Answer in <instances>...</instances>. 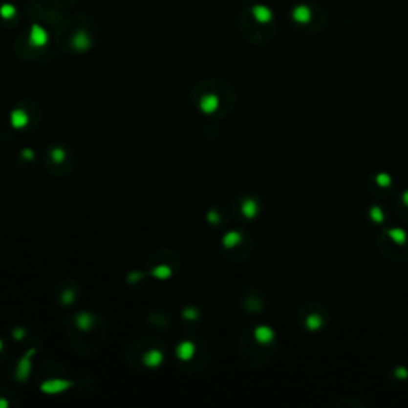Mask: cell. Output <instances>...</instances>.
<instances>
[{"mask_svg":"<svg viewBox=\"0 0 408 408\" xmlns=\"http://www.w3.org/2000/svg\"><path fill=\"white\" fill-rule=\"evenodd\" d=\"M376 246L385 258L391 261L408 260V231L400 227H383L376 237Z\"/></svg>","mask_w":408,"mask_h":408,"instance_id":"obj_2","label":"cell"},{"mask_svg":"<svg viewBox=\"0 0 408 408\" xmlns=\"http://www.w3.org/2000/svg\"><path fill=\"white\" fill-rule=\"evenodd\" d=\"M392 375H394V378L397 383H402V381H405L408 380V370L405 367H395L392 368Z\"/></svg>","mask_w":408,"mask_h":408,"instance_id":"obj_10","label":"cell"},{"mask_svg":"<svg viewBox=\"0 0 408 408\" xmlns=\"http://www.w3.org/2000/svg\"><path fill=\"white\" fill-rule=\"evenodd\" d=\"M241 209V215L247 218V220H254V218H257L260 214V209H261V204L257 196H254V194H244V196H241V201L237 203Z\"/></svg>","mask_w":408,"mask_h":408,"instance_id":"obj_7","label":"cell"},{"mask_svg":"<svg viewBox=\"0 0 408 408\" xmlns=\"http://www.w3.org/2000/svg\"><path fill=\"white\" fill-rule=\"evenodd\" d=\"M292 22L303 32H321L327 24V13L321 5L311 2L298 3L292 8Z\"/></svg>","mask_w":408,"mask_h":408,"instance_id":"obj_4","label":"cell"},{"mask_svg":"<svg viewBox=\"0 0 408 408\" xmlns=\"http://www.w3.org/2000/svg\"><path fill=\"white\" fill-rule=\"evenodd\" d=\"M367 218L371 225H375V227H380L383 225L385 227V223L387 222V215H386V211L383 206H380L378 203H373L370 204L367 208Z\"/></svg>","mask_w":408,"mask_h":408,"instance_id":"obj_8","label":"cell"},{"mask_svg":"<svg viewBox=\"0 0 408 408\" xmlns=\"http://www.w3.org/2000/svg\"><path fill=\"white\" fill-rule=\"evenodd\" d=\"M395 212L402 220L408 222V188L395 194Z\"/></svg>","mask_w":408,"mask_h":408,"instance_id":"obj_9","label":"cell"},{"mask_svg":"<svg viewBox=\"0 0 408 408\" xmlns=\"http://www.w3.org/2000/svg\"><path fill=\"white\" fill-rule=\"evenodd\" d=\"M246 22H249L247 27V35L254 43L258 45H268L275 39L276 35V20L273 16L271 10L258 5L254 7L249 13L246 15Z\"/></svg>","mask_w":408,"mask_h":408,"instance_id":"obj_3","label":"cell"},{"mask_svg":"<svg viewBox=\"0 0 408 408\" xmlns=\"http://www.w3.org/2000/svg\"><path fill=\"white\" fill-rule=\"evenodd\" d=\"M242 349H247L241 352V359H244V362L249 365H261L266 361H270V357L275 354L278 348V335L275 328L268 324H258L252 327L247 332V340L244 343H241Z\"/></svg>","mask_w":408,"mask_h":408,"instance_id":"obj_1","label":"cell"},{"mask_svg":"<svg viewBox=\"0 0 408 408\" xmlns=\"http://www.w3.org/2000/svg\"><path fill=\"white\" fill-rule=\"evenodd\" d=\"M297 322L301 330L308 333H322L330 324V313L321 303H306L298 309Z\"/></svg>","mask_w":408,"mask_h":408,"instance_id":"obj_5","label":"cell"},{"mask_svg":"<svg viewBox=\"0 0 408 408\" xmlns=\"http://www.w3.org/2000/svg\"><path fill=\"white\" fill-rule=\"evenodd\" d=\"M368 188L370 193L375 196L387 198L395 193V182L387 171H376L368 177Z\"/></svg>","mask_w":408,"mask_h":408,"instance_id":"obj_6","label":"cell"}]
</instances>
